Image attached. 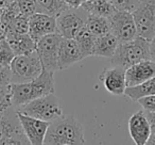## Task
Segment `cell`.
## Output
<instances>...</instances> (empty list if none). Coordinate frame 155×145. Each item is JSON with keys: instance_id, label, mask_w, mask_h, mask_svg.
Listing matches in <instances>:
<instances>
[{"instance_id": "30", "label": "cell", "mask_w": 155, "mask_h": 145, "mask_svg": "<svg viewBox=\"0 0 155 145\" xmlns=\"http://www.w3.org/2000/svg\"><path fill=\"white\" fill-rule=\"evenodd\" d=\"M138 102L142 107V110L148 112H155V95L140 98Z\"/></svg>"}, {"instance_id": "16", "label": "cell", "mask_w": 155, "mask_h": 145, "mask_svg": "<svg viewBox=\"0 0 155 145\" xmlns=\"http://www.w3.org/2000/svg\"><path fill=\"white\" fill-rule=\"evenodd\" d=\"M24 133L16 108L11 107L0 115V142L8 138Z\"/></svg>"}, {"instance_id": "3", "label": "cell", "mask_w": 155, "mask_h": 145, "mask_svg": "<svg viewBox=\"0 0 155 145\" xmlns=\"http://www.w3.org/2000/svg\"><path fill=\"white\" fill-rule=\"evenodd\" d=\"M144 60H151L150 41L141 36L125 43H119L114 56L110 58L113 66L127 69L130 66Z\"/></svg>"}, {"instance_id": "20", "label": "cell", "mask_w": 155, "mask_h": 145, "mask_svg": "<svg viewBox=\"0 0 155 145\" xmlns=\"http://www.w3.org/2000/svg\"><path fill=\"white\" fill-rule=\"evenodd\" d=\"M125 96L133 102H138L140 98L148 97V96L155 95V77L149 79L148 81L141 83L139 85L132 88H127L125 90Z\"/></svg>"}, {"instance_id": "28", "label": "cell", "mask_w": 155, "mask_h": 145, "mask_svg": "<svg viewBox=\"0 0 155 145\" xmlns=\"http://www.w3.org/2000/svg\"><path fill=\"white\" fill-rule=\"evenodd\" d=\"M118 11L133 12L137 8L140 0H110Z\"/></svg>"}, {"instance_id": "11", "label": "cell", "mask_w": 155, "mask_h": 145, "mask_svg": "<svg viewBox=\"0 0 155 145\" xmlns=\"http://www.w3.org/2000/svg\"><path fill=\"white\" fill-rule=\"evenodd\" d=\"M129 132L135 145H146L152 134L151 126L143 110L131 115L129 119Z\"/></svg>"}, {"instance_id": "14", "label": "cell", "mask_w": 155, "mask_h": 145, "mask_svg": "<svg viewBox=\"0 0 155 145\" xmlns=\"http://www.w3.org/2000/svg\"><path fill=\"white\" fill-rule=\"evenodd\" d=\"M153 77H155V62L152 60L141 61L125 69L127 88L139 85Z\"/></svg>"}, {"instance_id": "34", "label": "cell", "mask_w": 155, "mask_h": 145, "mask_svg": "<svg viewBox=\"0 0 155 145\" xmlns=\"http://www.w3.org/2000/svg\"><path fill=\"white\" fill-rule=\"evenodd\" d=\"M150 54H151V60L155 62V36L150 42Z\"/></svg>"}, {"instance_id": "24", "label": "cell", "mask_w": 155, "mask_h": 145, "mask_svg": "<svg viewBox=\"0 0 155 145\" xmlns=\"http://www.w3.org/2000/svg\"><path fill=\"white\" fill-rule=\"evenodd\" d=\"M7 32L27 34L29 33V16L19 14L7 28Z\"/></svg>"}, {"instance_id": "32", "label": "cell", "mask_w": 155, "mask_h": 145, "mask_svg": "<svg viewBox=\"0 0 155 145\" xmlns=\"http://www.w3.org/2000/svg\"><path fill=\"white\" fill-rule=\"evenodd\" d=\"M87 0H65L69 8H81Z\"/></svg>"}, {"instance_id": "19", "label": "cell", "mask_w": 155, "mask_h": 145, "mask_svg": "<svg viewBox=\"0 0 155 145\" xmlns=\"http://www.w3.org/2000/svg\"><path fill=\"white\" fill-rule=\"evenodd\" d=\"M82 8H84L91 15L101 16L105 18H110L117 11L110 0H91V1L87 0L82 5Z\"/></svg>"}, {"instance_id": "22", "label": "cell", "mask_w": 155, "mask_h": 145, "mask_svg": "<svg viewBox=\"0 0 155 145\" xmlns=\"http://www.w3.org/2000/svg\"><path fill=\"white\" fill-rule=\"evenodd\" d=\"M85 28L97 37L110 33V19L105 17H101V16L91 15V14H89L87 17Z\"/></svg>"}, {"instance_id": "23", "label": "cell", "mask_w": 155, "mask_h": 145, "mask_svg": "<svg viewBox=\"0 0 155 145\" xmlns=\"http://www.w3.org/2000/svg\"><path fill=\"white\" fill-rule=\"evenodd\" d=\"M96 37L97 36H95L93 33L89 32L86 28H83L80 32L78 33L77 36L74 37L75 42H77L78 46L80 48L84 59L87 58V57L94 56Z\"/></svg>"}, {"instance_id": "21", "label": "cell", "mask_w": 155, "mask_h": 145, "mask_svg": "<svg viewBox=\"0 0 155 145\" xmlns=\"http://www.w3.org/2000/svg\"><path fill=\"white\" fill-rule=\"evenodd\" d=\"M68 8L65 0H37L36 12L58 17Z\"/></svg>"}, {"instance_id": "12", "label": "cell", "mask_w": 155, "mask_h": 145, "mask_svg": "<svg viewBox=\"0 0 155 145\" xmlns=\"http://www.w3.org/2000/svg\"><path fill=\"white\" fill-rule=\"evenodd\" d=\"M100 81L103 83L108 93L116 96L124 95L127 90L125 69L119 66L105 68L100 75Z\"/></svg>"}, {"instance_id": "39", "label": "cell", "mask_w": 155, "mask_h": 145, "mask_svg": "<svg viewBox=\"0 0 155 145\" xmlns=\"http://www.w3.org/2000/svg\"><path fill=\"white\" fill-rule=\"evenodd\" d=\"M64 145H70V144H64Z\"/></svg>"}, {"instance_id": "25", "label": "cell", "mask_w": 155, "mask_h": 145, "mask_svg": "<svg viewBox=\"0 0 155 145\" xmlns=\"http://www.w3.org/2000/svg\"><path fill=\"white\" fill-rule=\"evenodd\" d=\"M15 57V54L10 47L7 40L0 43V66H10Z\"/></svg>"}, {"instance_id": "27", "label": "cell", "mask_w": 155, "mask_h": 145, "mask_svg": "<svg viewBox=\"0 0 155 145\" xmlns=\"http://www.w3.org/2000/svg\"><path fill=\"white\" fill-rule=\"evenodd\" d=\"M20 10V13L26 16H31L36 13L37 0H15Z\"/></svg>"}, {"instance_id": "8", "label": "cell", "mask_w": 155, "mask_h": 145, "mask_svg": "<svg viewBox=\"0 0 155 145\" xmlns=\"http://www.w3.org/2000/svg\"><path fill=\"white\" fill-rule=\"evenodd\" d=\"M61 40L62 36L58 33H52L44 36L36 43V51L41 59L44 71L52 73L58 71V54Z\"/></svg>"}, {"instance_id": "9", "label": "cell", "mask_w": 155, "mask_h": 145, "mask_svg": "<svg viewBox=\"0 0 155 145\" xmlns=\"http://www.w3.org/2000/svg\"><path fill=\"white\" fill-rule=\"evenodd\" d=\"M108 19L110 24V33L117 37L119 43L130 42L138 36L135 20L131 12L117 10Z\"/></svg>"}, {"instance_id": "1", "label": "cell", "mask_w": 155, "mask_h": 145, "mask_svg": "<svg viewBox=\"0 0 155 145\" xmlns=\"http://www.w3.org/2000/svg\"><path fill=\"white\" fill-rule=\"evenodd\" d=\"M84 145V127L72 115L53 121L48 128L44 145Z\"/></svg>"}, {"instance_id": "18", "label": "cell", "mask_w": 155, "mask_h": 145, "mask_svg": "<svg viewBox=\"0 0 155 145\" xmlns=\"http://www.w3.org/2000/svg\"><path fill=\"white\" fill-rule=\"evenodd\" d=\"M119 45V41L112 33H107L102 36L96 37L94 56L104 57V58H112Z\"/></svg>"}, {"instance_id": "33", "label": "cell", "mask_w": 155, "mask_h": 145, "mask_svg": "<svg viewBox=\"0 0 155 145\" xmlns=\"http://www.w3.org/2000/svg\"><path fill=\"white\" fill-rule=\"evenodd\" d=\"M144 113H146L147 117H148V119H149L152 133H154L155 132V112H148V111H144Z\"/></svg>"}, {"instance_id": "10", "label": "cell", "mask_w": 155, "mask_h": 145, "mask_svg": "<svg viewBox=\"0 0 155 145\" xmlns=\"http://www.w3.org/2000/svg\"><path fill=\"white\" fill-rule=\"evenodd\" d=\"M17 113L22 131L29 140V142L31 143V145H44L48 128L51 123L29 116L19 111H17Z\"/></svg>"}, {"instance_id": "6", "label": "cell", "mask_w": 155, "mask_h": 145, "mask_svg": "<svg viewBox=\"0 0 155 145\" xmlns=\"http://www.w3.org/2000/svg\"><path fill=\"white\" fill-rule=\"evenodd\" d=\"M89 13L84 8H68L56 17V33L65 39H74L85 28Z\"/></svg>"}, {"instance_id": "5", "label": "cell", "mask_w": 155, "mask_h": 145, "mask_svg": "<svg viewBox=\"0 0 155 145\" xmlns=\"http://www.w3.org/2000/svg\"><path fill=\"white\" fill-rule=\"evenodd\" d=\"M12 83H26L36 79L43 73V65L37 51L16 56L10 64Z\"/></svg>"}, {"instance_id": "15", "label": "cell", "mask_w": 155, "mask_h": 145, "mask_svg": "<svg viewBox=\"0 0 155 145\" xmlns=\"http://www.w3.org/2000/svg\"><path fill=\"white\" fill-rule=\"evenodd\" d=\"M82 52L78 46L74 39H65L62 37L60 46H58V71L70 67L71 65L80 62L83 60Z\"/></svg>"}, {"instance_id": "35", "label": "cell", "mask_w": 155, "mask_h": 145, "mask_svg": "<svg viewBox=\"0 0 155 145\" xmlns=\"http://www.w3.org/2000/svg\"><path fill=\"white\" fill-rule=\"evenodd\" d=\"M14 1H15V0H0V9H5L8 5L13 3Z\"/></svg>"}, {"instance_id": "26", "label": "cell", "mask_w": 155, "mask_h": 145, "mask_svg": "<svg viewBox=\"0 0 155 145\" xmlns=\"http://www.w3.org/2000/svg\"><path fill=\"white\" fill-rule=\"evenodd\" d=\"M13 107L11 97V85H0V115Z\"/></svg>"}, {"instance_id": "29", "label": "cell", "mask_w": 155, "mask_h": 145, "mask_svg": "<svg viewBox=\"0 0 155 145\" xmlns=\"http://www.w3.org/2000/svg\"><path fill=\"white\" fill-rule=\"evenodd\" d=\"M0 145H31V143L29 142L25 133H20L1 141Z\"/></svg>"}, {"instance_id": "17", "label": "cell", "mask_w": 155, "mask_h": 145, "mask_svg": "<svg viewBox=\"0 0 155 145\" xmlns=\"http://www.w3.org/2000/svg\"><path fill=\"white\" fill-rule=\"evenodd\" d=\"M7 42L12 48L15 56L28 54L36 50V42L27 34H19L14 32H7Z\"/></svg>"}, {"instance_id": "13", "label": "cell", "mask_w": 155, "mask_h": 145, "mask_svg": "<svg viewBox=\"0 0 155 145\" xmlns=\"http://www.w3.org/2000/svg\"><path fill=\"white\" fill-rule=\"evenodd\" d=\"M52 33H56V17L37 12L29 16V34L36 43Z\"/></svg>"}, {"instance_id": "4", "label": "cell", "mask_w": 155, "mask_h": 145, "mask_svg": "<svg viewBox=\"0 0 155 145\" xmlns=\"http://www.w3.org/2000/svg\"><path fill=\"white\" fill-rule=\"evenodd\" d=\"M16 110L29 116L50 123L63 116V110L61 108L60 102L54 93L22 105L16 108Z\"/></svg>"}, {"instance_id": "7", "label": "cell", "mask_w": 155, "mask_h": 145, "mask_svg": "<svg viewBox=\"0 0 155 145\" xmlns=\"http://www.w3.org/2000/svg\"><path fill=\"white\" fill-rule=\"evenodd\" d=\"M132 14L138 36L151 42L155 36V0H140Z\"/></svg>"}, {"instance_id": "36", "label": "cell", "mask_w": 155, "mask_h": 145, "mask_svg": "<svg viewBox=\"0 0 155 145\" xmlns=\"http://www.w3.org/2000/svg\"><path fill=\"white\" fill-rule=\"evenodd\" d=\"M5 39H7V32H5V30L0 25V43H2Z\"/></svg>"}, {"instance_id": "2", "label": "cell", "mask_w": 155, "mask_h": 145, "mask_svg": "<svg viewBox=\"0 0 155 145\" xmlns=\"http://www.w3.org/2000/svg\"><path fill=\"white\" fill-rule=\"evenodd\" d=\"M54 93V73L44 71L36 79L26 83H12L11 97L14 108Z\"/></svg>"}, {"instance_id": "40", "label": "cell", "mask_w": 155, "mask_h": 145, "mask_svg": "<svg viewBox=\"0 0 155 145\" xmlns=\"http://www.w3.org/2000/svg\"><path fill=\"white\" fill-rule=\"evenodd\" d=\"M89 1H91V0H89Z\"/></svg>"}, {"instance_id": "37", "label": "cell", "mask_w": 155, "mask_h": 145, "mask_svg": "<svg viewBox=\"0 0 155 145\" xmlns=\"http://www.w3.org/2000/svg\"><path fill=\"white\" fill-rule=\"evenodd\" d=\"M146 145H155V132L151 134L150 139L148 140V142H147Z\"/></svg>"}, {"instance_id": "31", "label": "cell", "mask_w": 155, "mask_h": 145, "mask_svg": "<svg viewBox=\"0 0 155 145\" xmlns=\"http://www.w3.org/2000/svg\"><path fill=\"white\" fill-rule=\"evenodd\" d=\"M12 85L10 66H0V85Z\"/></svg>"}, {"instance_id": "38", "label": "cell", "mask_w": 155, "mask_h": 145, "mask_svg": "<svg viewBox=\"0 0 155 145\" xmlns=\"http://www.w3.org/2000/svg\"><path fill=\"white\" fill-rule=\"evenodd\" d=\"M1 13H2V9H0V18H1Z\"/></svg>"}]
</instances>
